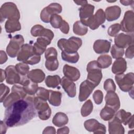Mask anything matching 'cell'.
<instances>
[{
    "instance_id": "1",
    "label": "cell",
    "mask_w": 134,
    "mask_h": 134,
    "mask_svg": "<svg viewBox=\"0 0 134 134\" xmlns=\"http://www.w3.org/2000/svg\"><path fill=\"white\" fill-rule=\"evenodd\" d=\"M32 95L19 99L7 107L5 111L4 122L7 127H15L27 124L36 115Z\"/></svg>"
},
{
    "instance_id": "2",
    "label": "cell",
    "mask_w": 134,
    "mask_h": 134,
    "mask_svg": "<svg viewBox=\"0 0 134 134\" xmlns=\"http://www.w3.org/2000/svg\"><path fill=\"white\" fill-rule=\"evenodd\" d=\"M40 55L35 53L33 46L27 43L23 44L21 47L17 58L18 61L30 65L38 63L40 61Z\"/></svg>"
},
{
    "instance_id": "3",
    "label": "cell",
    "mask_w": 134,
    "mask_h": 134,
    "mask_svg": "<svg viewBox=\"0 0 134 134\" xmlns=\"http://www.w3.org/2000/svg\"><path fill=\"white\" fill-rule=\"evenodd\" d=\"M82 44V40L81 38L75 37H71L68 40L60 39L58 41V47L62 51L67 53H75Z\"/></svg>"
},
{
    "instance_id": "4",
    "label": "cell",
    "mask_w": 134,
    "mask_h": 134,
    "mask_svg": "<svg viewBox=\"0 0 134 134\" xmlns=\"http://www.w3.org/2000/svg\"><path fill=\"white\" fill-rule=\"evenodd\" d=\"M0 17L1 23L5 18L19 20L20 13L15 4L12 2H6L4 3L1 7Z\"/></svg>"
},
{
    "instance_id": "5",
    "label": "cell",
    "mask_w": 134,
    "mask_h": 134,
    "mask_svg": "<svg viewBox=\"0 0 134 134\" xmlns=\"http://www.w3.org/2000/svg\"><path fill=\"white\" fill-rule=\"evenodd\" d=\"M86 70L88 73L87 80L97 86L102 79V69L97 61L90 62L87 65Z\"/></svg>"
},
{
    "instance_id": "6",
    "label": "cell",
    "mask_w": 134,
    "mask_h": 134,
    "mask_svg": "<svg viewBox=\"0 0 134 134\" xmlns=\"http://www.w3.org/2000/svg\"><path fill=\"white\" fill-rule=\"evenodd\" d=\"M115 80L120 89L124 92H128L133 88L134 74L132 72L126 74H116Z\"/></svg>"
},
{
    "instance_id": "7",
    "label": "cell",
    "mask_w": 134,
    "mask_h": 134,
    "mask_svg": "<svg viewBox=\"0 0 134 134\" xmlns=\"http://www.w3.org/2000/svg\"><path fill=\"white\" fill-rule=\"evenodd\" d=\"M34 103L39 118L42 120L48 119L51 116V110L47 103V100L36 96L34 97Z\"/></svg>"
},
{
    "instance_id": "8",
    "label": "cell",
    "mask_w": 134,
    "mask_h": 134,
    "mask_svg": "<svg viewBox=\"0 0 134 134\" xmlns=\"http://www.w3.org/2000/svg\"><path fill=\"white\" fill-rule=\"evenodd\" d=\"M24 43V39L21 35H17L11 38L6 48V52L11 58H15L18 55Z\"/></svg>"
},
{
    "instance_id": "9",
    "label": "cell",
    "mask_w": 134,
    "mask_h": 134,
    "mask_svg": "<svg viewBox=\"0 0 134 134\" xmlns=\"http://www.w3.org/2000/svg\"><path fill=\"white\" fill-rule=\"evenodd\" d=\"M106 19L105 12L102 9H99L87 20L82 23L86 27H89L92 30H95L99 27L100 25L105 23Z\"/></svg>"
},
{
    "instance_id": "10",
    "label": "cell",
    "mask_w": 134,
    "mask_h": 134,
    "mask_svg": "<svg viewBox=\"0 0 134 134\" xmlns=\"http://www.w3.org/2000/svg\"><path fill=\"white\" fill-rule=\"evenodd\" d=\"M62 10V6L57 3H53L44 7L41 12L40 19L44 23H49L51 16L54 14L61 13Z\"/></svg>"
},
{
    "instance_id": "11",
    "label": "cell",
    "mask_w": 134,
    "mask_h": 134,
    "mask_svg": "<svg viewBox=\"0 0 134 134\" xmlns=\"http://www.w3.org/2000/svg\"><path fill=\"white\" fill-rule=\"evenodd\" d=\"M120 30L127 32L131 33L134 30V13L132 10H128L125 12L124 18L120 24Z\"/></svg>"
},
{
    "instance_id": "12",
    "label": "cell",
    "mask_w": 134,
    "mask_h": 134,
    "mask_svg": "<svg viewBox=\"0 0 134 134\" xmlns=\"http://www.w3.org/2000/svg\"><path fill=\"white\" fill-rule=\"evenodd\" d=\"M114 42L116 46L123 49L128 47L131 44H133V32L119 34L115 36Z\"/></svg>"
},
{
    "instance_id": "13",
    "label": "cell",
    "mask_w": 134,
    "mask_h": 134,
    "mask_svg": "<svg viewBox=\"0 0 134 134\" xmlns=\"http://www.w3.org/2000/svg\"><path fill=\"white\" fill-rule=\"evenodd\" d=\"M84 125L86 130L93 132L94 133H105L106 132V127L95 119H90L86 120Z\"/></svg>"
},
{
    "instance_id": "14",
    "label": "cell",
    "mask_w": 134,
    "mask_h": 134,
    "mask_svg": "<svg viewBox=\"0 0 134 134\" xmlns=\"http://www.w3.org/2000/svg\"><path fill=\"white\" fill-rule=\"evenodd\" d=\"M96 86L87 80L82 82L80 86V92L79 99L80 102H83L87 99L92 93Z\"/></svg>"
},
{
    "instance_id": "15",
    "label": "cell",
    "mask_w": 134,
    "mask_h": 134,
    "mask_svg": "<svg viewBox=\"0 0 134 134\" xmlns=\"http://www.w3.org/2000/svg\"><path fill=\"white\" fill-rule=\"evenodd\" d=\"M6 81L9 84L19 83L21 75L16 71L15 66L9 65L5 69Z\"/></svg>"
},
{
    "instance_id": "16",
    "label": "cell",
    "mask_w": 134,
    "mask_h": 134,
    "mask_svg": "<svg viewBox=\"0 0 134 134\" xmlns=\"http://www.w3.org/2000/svg\"><path fill=\"white\" fill-rule=\"evenodd\" d=\"M19 84L23 86L24 91L29 95L35 94L39 88L37 83L31 81L26 75H21Z\"/></svg>"
},
{
    "instance_id": "17",
    "label": "cell",
    "mask_w": 134,
    "mask_h": 134,
    "mask_svg": "<svg viewBox=\"0 0 134 134\" xmlns=\"http://www.w3.org/2000/svg\"><path fill=\"white\" fill-rule=\"evenodd\" d=\"M106 106L112 108L117 111L120 108V103L118 96L115 92H107L105 97Z\"/></svg>"
},
{
    "instance_id": "18",
    "label": "cell",
    "mask_w": 134,
    "mask_h": 134,
    "mask_svg": "<svg viewBox=\"0 0 134 134\" xmlns=\"http://www.w3.org/2000/svg\"><path fill=\"white\" fill-rule=\"evenodd\" d=\"M31 34L34 37H46L52 40L54 37L53 32L50 29L44 28L40 25H36L33 26L30 31Z\"/></svg>"
},
{
    "instance_id": "19",
    "label": "cell",
    "mask_w": 134,
    "mask_h": 134,
    "mask_svg": "<svg viewBox=\"0 0 134 134\" xmlns=\"http://www.w3.org/2000/svg\"><path fill=\"white\" fill-rule=\"evenodd\" d=\"M108 122V131L110 134H123L125 129L121 121L116 116L113 117Z\"/></svg>"
},
{
    "instance_id": "20",
    "label": "cell",
    "mask_w": 134,
    "mask_h": 134,
    "mask_svg": "<svg viewBox=\"0 0 134 134\" xmlns=\"http://www.w3.org/2000/svg\"><path fill=\"white\" fill-rule=\"evenodd\" d=\"M63 88L70 97H74L76 95V85L73 81L65 76L61 79V83Z\"/></svg>"
},
{
    "instance_id": "21",
    "label": "cell",
    "mask_w": 134,
    "mask_h": 134,
    "mask_svg": "<svg viewBox=\"0 0 134 134\" xmlns=\"http://www.w3.org/2000/svg\"><path fill=\"white\" fill-rule=\"evenodd\" d=\"M110 45V42L108 40L98 39L96 40L94 43L93 49L96 53H105L109 52Z\"/></svg>"
},
{
    "instance_id": "22",
    "label": "cell",
    "mask_w": 134,
    "mask_h": 134,
    "mask_svg": "<svg viewBox=\"0 0 134 134\" xmlns=\"http://www.w3.org/2000/svg\"><path fill=\"white\" fill-rule=\"evenodd\" d=\"M94 8L95 7L90 4H87L80 8L79 16L81 19L80 21L83 23L92 17L93 15Z\"/></svg>"
},
{
    "instance_id": "23",
    "label": "cell",
    "mask_w": 134,
    "mask_h": 134,
    "mask_svg": "<svg viewBox=\"0 0 134 134\" xmlns=\"http://www.w3.org/2000/svg\"><path fill=\"white\" fill-rule=\"evenodd\" d=\"M63 72L65 77L72 81H76L80 77L79 70L73 66L65 64L63 68Z\"/></svg>"
},
{
    "instance_id": "24",
    "label": "cell",
    "mask_w": 134,
    "mask_h": 134,
    "mask_svg": "<svg viewBox=\"0 0 134 134\" xmlns=\"http://www.w3.org/2000/svg\"><path fill=\"white\" fill-rule=\"evenodd\" d=\"M121 14V8L116 5L108 7L106 8L105 15L108 21H112L118 19Z\"/></svg>"
},
{
    "instance_id": "25",
    "label": "cell",
    "mask_w": 134,
    "mask_h": 134,
    "mask_svg": "<svg viewBox=\"0 0 134 134\" xmlns=\"http://www.w3.org/2000/svg\"><path fill=\"white\" fill-rule=\"evenodd\" d=\"M127 69V62L125 59L120 58L117 59L114 62L111 71L114 74H119L124 73Z\"/></svg>"
},
{
    "instance_id": "26",
    "label": "cell",
    "mask_w": 134,
    "mask_h": 134,
    "mask_svg": "<svg viewBox=\"0 0 134 134\" xmlns=\"http://www.w3.org/2000/svg\"><path fill=\"white\" fill-rule=\"evenodd\" d=\"M27 76L33 82L38 83L44 80L45 74L40 69H34L28 73Z\"/></svg>"
},
{
    "instance_id": "27",
    "label": "cell",
    "mask_w": 134,
    "mask_h": 134,
    "mask_svg": "<svg viewBox=\"0 0 134 134\" xmlns=\"http://www.w3.org/2000/svg\"><path fill=\"white\" fill-rule=\"evenodd\" d=\"M69 121L67 115L62 112L56 113L52 119V123L57 127H62L68 124Z\"/></svg>"
},
{
    "instance_id": "28",
    "label": "cell",
    "mask_w": 134,
    "mask_h": 134,
    "mask_svg": "<svg viewBox=\"0 0 134 134\" xmlns=\"http://www.w3.org/2000/svg\"><path fill=\"white\" fill-rule=\"evenodd\" d=\"M5 28L8 33L14 32L21 29V25L18 20L7 19L5 23Z\"/></svg>"
},
{
    "instance_id": "29",
    "label": "cell",
    "mask_w": 134,
    "mask_h": 134,
    "mask_svg": "<svg viewBox=\"0 0 134 134\" xmlns=\"http://www.w3.org/2000/svg\"><path fill=\"white\" fill-rule=\"evenodd\" d=\"M62 93L58 91L49 90V96L48 100L51 105L54 106H59L61 103Z\"/></svg>"
},
{
    "instance_id": "30",
    "label": "cell",
    "mask_w": 134,
    "mask_h": 134,
    "mask_svg": "<svg viewBox=\"0 0 134 134\" xmlns=\"http://www.w3.org/2000/svg\"><path fill=\"white\" fill-rule=\"evenodd\" d=\"M74 33L79 36H84L86 34L88 31L87 27L84 25L81 21L79 20L74 23L73 27Z\"/></svg>"
},
{
    "instance_id": "31",
    "label": "cell",
    "mask_w": 134,
    "mask_h": 134,
    "mask_svg": "<svg viewBox=\"0 0 134 134\" xmlns=\"http://www.w3.org/2000/svg\"><path fill=\"white\" fill-rule=\"evenodd\" d=\"M61 83V79L58 75H48L45 80V83L48 87L55 88Z\"/></svg>"
},
{
    "instance_id": "32",
    "label": "cell",
    "mask_w": 134,
    "mask_h": 134,
    "mask_svg": "<svg viewBox=\"0 0 134 134\" xmlns=\"http://www.w3.org/2000/svg\"><path fill=\"white\" fill-rule=\"evenodd\" d=\"M115 112L116 111L112 108L105 105L100 111V116L103 120L108 121L110 120L114 116Z\"/></svg>"
},
{
    "instance_id": "33",
    "label": "cell",
    "mask_w": 134,
    "mask_h": 134,
    "mask_svg": "<svg viewBox=\"0 0 134 134\" xmlns=\"http://www.w3.org/2000/svg\"><path fill=\"white\" fill-rule=\"evenodd\" d=\"M61 57L62 59L68 62L75 63L79 59V54L77 52L75 53H67L64 51L61 52Z\"/></svg>"
},
{
    "instance_id": "34",
    "label": "cell",
    "mask_w": 134,
    "mask_h": 134,
    "mask_svg": "<svg viewBox=\"0 0 134 134\" xmlns=\"http://www.w3.org/2000/svg\"><path fill=\"white\" fill-rule=\"evenodd\" d=\"M97 62L101 69H105L111 65L112 59L109 55L103 54L98 57Z\"/></svg>"
},
{
    "instance_id": "35",
    "label": "cell",
    "mask_w": 134,
    "mask_h": 134,
    "mask_svg": "<svg viewBox=\"0 0 134 134\" xmlns=\"http://www.w3.org/2000/svg\"><path fill=\"white\" fill-rule=\"evenodd\" d=\"M132 115L130 112H126L124 109L119 110L116 114L115 116L118 118L124 125L128 124L129 120L132 117Z\"/></svg>"
},
{
    "instance_id": "36",
    "label": "cell",
    "mask_w": 134,
    "mask_h": 134,
    "mask_svg": "<svg viewBox=\"0 0 134 134\" xmlns=\"http://www.w3.org/2000/svg\"><path fill=\"white\" fill-rule=\"evenodd\" d=\"M19 99H21V97L17 93L12 92V93L9 95L7 96L3 100V106L5 108H7L14 102Z\"/></svg>"
},
{
    "instance_id": "37",
    "label": "cell",
    "mask_w": 134,
    "mask_h": 134,
    "mask_svg": "<svg viewBox=\"0 0 134 134\" xmlns=\"http://www.w3.org/2000/svg\"><path fill=\"white\" fill-rule=\"evenodd\" d=\"M93 105L91 99L87 100L85 103L83 105L81 109V113L83 117H86L91 114L93 111Z\"/></svg>"
},
{
    "instance_id": "38",
    "label": "cell",
    "mask_w": 134,
    "mask_h": 134,
    "mask_svg": "<svg viewBox=\"0 0 134 134\" xmlns=\"http://www.w3.org/2000/svg\"><path fill=\"white\" fill-rule=\"evenodd\" d=\"M63 20L61 16L57 14H54L51 16L49 22L53 28H60L62 24Z\"/></svg>"
},
{
    "instance_id": "39",
    "label": "cell",
    "mask_w": 134,
    "mask_h": 134,
    "mask_svg": "<svg viewBox=\"0 0 134 134\" xmlns=\"http://www.w3.org/2000/svg\"><path fill=\"white\" fill-rule=\"evenodd\" d=\"M111 54L114 59L122 58L124 54V49L118 47L115 44L113 45L110 50Z\"/></svg>"
},
{
    "instance_id": "40",
    "label": "cell",
    "mask_w": 134,
    "mask_h": 134,
    "mask_svg": "<svg viewBox=\"0 0 134 134\" xmlns=\"http://www.w3.org/2000/svg\"><path fill=\"white\" fill-rule=\"evenodd\" d=\"M46 68L50 71H53L58 69L59 66V61L57 59L46 60L45 62Z\"/></svg>"
},
{
    "instance_id": "41",
    "label": "cell",
    "mask_w": 134,
    "mask_h": 134,
    "mask_svg": "<svg viewBox=\"0 0 134 134\" xmlns=\"http://www.w3.org/2000/svg\"><path fill=\"white\" fill-rule=\"evenodd\" d=\"M16 71L21 75H26L29 72V67L25 63H19L15 65Z\"/></svg>"
},
{
    "instance_id": "42",
    "label": "cell",
    "mask_w": 134,
    "mask_h": 134,
    "mask_svg": "<svg viewBox=\"0 0 134 134\" xmlns=\"http://www.w3.org/2000/svg\"><path fill=\"white\" fill-rule=\"evenodd\" d=\"M36 96L43 100H48L49 96V90L45 89L43 87H40L36 92Z\"/></svg>"
},
{
    "instance_id": "43",
    "label": "cell",
    "mask_w": 134,
    "mask_h": 134,
    "mask_svg": "<svg viewBox=\"0 0 134 134\" xmlns=\"http://www.w3.org/2000/svg\"><path fill=\"white\" fill-rule=\"evenodd\" d=\"M57 51L53 47L49 48L45 51V58L46 60L56 59H57Z\"/></svg>"
},
{
    "instance_id": "44",
    "label": "cell",
    "mask_w": 134,
    "mask_h": 134,
    "mask_svg": "<svg viewBox=\"0 0 134 134\" xmlns=\"http://www.w3.org/2000/svg\"><path fill=\"white\" fill-rule=\"evenodd\" d=\"M116 86L114 83V81L111 79H107L104 83V88L107 92H115L116 91Z\"/></svg>"
},
{
    "instance_id": "45",
    "label": "cell",
    "mask_w": 134,
    "mask_h": 134,
    "mask_svg": "<svg viewBox=\"0 0 134 134\" xmlns=\"http://www.w3.org/2000/svg\"><path fill=\"white\" fill-rule=\"evenodd\" d=\"M120 30V25L119 24H115L111 25L108 29V34L111 37L116 36Z\"/></svg>"
},
{
    "instance_id": "46",
    "label": "cell",
    "mask_w": 134,
    "mask_h": 134,
    "mask_svg": "<svg viewBox=\"0 0 134 134\" xmlns=\"http://www.w3.org/2000/svg\"><path fill=\"white\" fill-rule=\"evenodd\" d=\"M93 99L97 105L101 104L103 102V92L100 90H96L94 92L93 94Z\"/></svg>"
},
{
    "instance_id": "47",
    "label": "cell",
    "mask_w": 134,
    "mask_h": 134,
    "mask_svg": "<svg viewBox=\"0 0 134 134\" xmlns=\"http://www.w3.org/2000/svg\"><path fill=\"white\" fill-rule=\"evenodd\" d=\"M1 88V102L2 103L4 99L6 97L7 95L9 92V88L5 84L1 83L0 85Z\"/></svg>"
},
{
    "instance_id": "48",
    "label": "cell",
    "mask_w": 134,
    "mask_h": 134,
    "mask_svg": "<svg viewBox=\"0 0 134 134\" xmlns=\"http://www.w3.org/2000/svg\"><path fill=\"white\" fill-rule=\"evenodd\" d=\"M12 92H14L17 93L21 97V98H25L26 96V93L24 91L23 87H21L18 85H14L12 88Z\"/></svg>"
},
{
    "instance_id": "49",
    "label": "cell",
    "mask_w": 134,
    "mask_h": 134,
    "mask_svg": "<svg viewBox=\"0 0 134 134\" xmlns=\"http://www.w3.org/2000/svg\"><path fill=\"white\" fill-rule=\"evenodd\" d=\"M33 50L35 54L40 55L46 50V47H43L36 42L33 46Z\"/></svg>"
},
{
    "instance_id": "50",
    "label": "cell",
    "mask_w": 134,
    "mask_h": 134,
    "mask_svg": "<svg viewBox=\"0 0 134 134\" xmlns=\"http://www.w3.org/2000/svg\"><path fill=\"white\" fill-rule=\"evenodd\" d=\"M133 44L128 47L125 52V56L127 58L132 59L133 58Z\"/></svg>"
},
{
    "instance_id": "51",
    "label": "cell",
    "mask_w": 134,
    "mask_h": 134,
    "mask_svg": "<svg viewBox=\"0 0 134 134\" xmlns=\"http://www.w3.org/2000/svg\"><path fill=\"white\" fill-rule=\"evenodd\" d=\"M60 30L64 34H68L69 31V26L68 23L64 20H63L62 24L60 27Z\"/></svg>"
},
{
    "instance_id": "52",
    "label": "cell",
    "mask_w": 134,
    "mask_h": 134,
    "mask_svg": "<svg viewBox=\"0 0 134 134\" xmlns=\"http://www.w3.org/2000/svg\"><path fill=\"white\" fill-rule=\"evenodd\" d=\"M7 60V56L6 53L3 50H1V61H0L1 64H2L4 63H5Z\"/></svg>"
},
{
    "instance_id": "53",
    "label": "cell",
    "mask_w": 134,
    "mask_h": 134,
    "mask_svg": "<svg viewBox=\"0 0 134 134\" xmlns=\"http://www.w3.org/2000/svg\"><path fill=\"white\" fill-rule=\"evenodd\" d=\"M43 133H55V129L53 127H47L44 128Z\"/></svg>"
},
{
    "instance_id": "54",
    "label": "cell",
    "mask_w": 134,
    "mask_h": 134,
    "mask_svg": "<svg viewBox=\"0 0 134 134\" xmlns=\"http://www.w3.org/2000/svg\"><path fill=\"white\" fill-rule=\"evenodd\" d=\"M69 133V129L68 127H64L62 128H60L58 129L57 133Z\"/></svg>"
},
{
    "instance_id": "55",
    "label": "cell",
    "mask_w": 134,
    "mask_h": 134,
    "mask_svg": "<svg viewBox=\"0 0 134 134\" xmlns=\"http://www.w3.org/2000/svg\"><path fill=\"white\" fill-rule=\"evenodd\" d=\"M7 126L4 122V121H1V133H5L6 132Z\"/></svg>"
},
{
    "instance_id": "56",
    "label": "cell",
    "mask_w": 134,
    "mask_h": 134,
    "mask_svg": "<svg viewBox=\"0 0 134 134\" xmlns=\"http://www.w3.org/2000/svg\"><path fill=\"white\" fill-rule=\"evenodd\" d=\"M120 2L125 6H128L131 5L133 3V1H129V0H126V1H120Z\"/></svg>"
},
{
    "instance_id": "57",
    "label": "cell",
    "mask_w": 134,
    "mask_h": 134,
    "mask_svg": "<svg viewBox=\"0 0 134 134\" xmlns=\"http://www.w3.org/2000/svg\"><path fill=\"white\" fill-rule=\"evenodd\" d=\"M74 2L77 5H81L82 6L88 4L87 1H74Z\"/></svg>"
},
{
    "instance_id": "58",
    "label": "cell",
    "mask_w": 134,
    "mask_h": 134,
    "mask_svg": "<svg viewBox=\"0 0 134 134\" xmlns=\"http://www.w3.org/2000/svg\"><path fill=\"white\" fill-rule=\"evenodd\" d=\"M1 82H2L6 79V73H5V71L3 70V69H1Z\"/></svg>"
},
{
    "instance_id": "59",
    "label": "cell",
    "mask_w": 134,
    "mask_h": 134,
    "mask_svg": "<svg viewBox=\"0 0 134 134\" xmlns=\"http://www.w3.org/2000/svg\"><path fill=\"white\" fill-rule=\"evenodd\" d=\"M133 116H132V117H131L130 119L129 120L128 124L129 125V128H131V129H132L133 128Z\"/></svg>"
}]
</instances>
